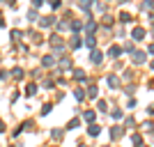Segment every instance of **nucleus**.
<instances>
[{"label": "nucleus", "instance_id": "obj_6", "mask_svg": "<svg viewBox=\"0 0 154 147\" xmlns=\"http://www.w3.org/2000/svg\"><path fill=\"white\" fill-rule=\"evenodd\" d=\"M2 131H5V122L0 120V133H2Z\"/></svg>", "mask_w": 154, "mask_h": 147}, {"label": "nucleus", "instance_id": "obj_4", "mask_svg": "<svg viewBox=\"0 0 154 147\" xmlns=\"http://www.w3.org/2000/svg\"><path fill=\"white\" fill-rule=\"evenodd\" d=\"M42 62H44V67H51V64H53V58H51V55H46Z\"/></svg>", "mask_w": 154, "mask_h": 147}, {"label": "nucleus", "instance_id": "obj_3", "mask_svg": "<svg viewBox=\"0 0 154 147\" xmlns=\"http://www.w3.org/2000/svg\"><path fill=\"white\" fill-rule=\"evenodd\" d=\"M53 21H55V19H53V16H44V19H42V26H51V23H53Z\"/></svg>", "mask_w": 154, "mask_h": 147}, {"label": "nucleus", "instance_id": "obj_1", "mask_svg": "<svg viewBox=\"0 0 154 147\" xmlns=\"http://www.w3.org/2000/svg\"><path fill=\"white\" fill-rule=\"evenodd\" d=\"M35 90H37V85H35V83H30V85L26 87V94H28V96H32V94H35Z\"/></svg>", "mask_w": 154, "mask_h": 147}, {"label": "nucleus", "instance_id": "obj_2", "mask_svg": "<svg viewBox=\"0 0 154 147\" xmlns=\"http://www.w3.org/2000/svg\"><path fill=\"white\" fill-rule=\"evenodd\" d=\"M12 74H14V78H16V81H19V78H23V69H21V67H16Z\"/></svg>", "mask_w": 154, "mask_h": 147}, {"label": "nucleus", "instance_id": "obj_5", "mask_svg": "<svg viewBox=\"0 0 154 147\" xmlns=\"http://www.w3.org/2000/svg\"><path fill=\"white\" fill-rule=\"evenodd\" d=\"M103 58V55H101V53H99V51H94V53H92V60H94V62H99V60H101Z\"/></svg>", "mask_w": 154, "mask_h": 147}, {"label": "nucleus", "instance_id": "obj_7", "mask_svg": "<svg viewBox=\"0 0 154 147\" xmlns=\"http://www.w3.org/2000/svg\"><path fill=\"white\" fill-rule=\"evenodd\" d=\"M152 67H154V64H152Z\"/></svg>", "mask_w": 154, "mask_h": 147}]
</instances>
